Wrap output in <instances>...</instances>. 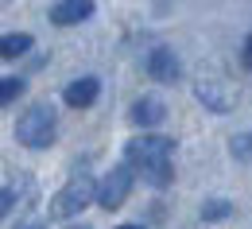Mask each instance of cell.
Returning <instances> with one entry per match:
<instances>
[{
    "mask_svg": "<svg viewBox=\"0 0 252 229\" xmlns=\"http://www.w3.org/2000/svg\"><path fill=\"white\" fill-rule=\"evenodd\" d=\"M125 164L148 187L163 191L175 179V140L171 136H136L125 144Z\"/></svg>",
    "mask_w": 252,
    "mask_h": 229,
    "instance_id": "6da1fadb",
    "label": "cell"
},
{
    "mask_svg": "<svg viewBox=\"0 0 252 229\" xmlns=\"http://www.w3.org/2000/svg\"><path fill=\"white\" fill-rule=\"evenodd\" d=\"M55 136H59L55 109H51L47 101L28 105V109H24V117H20V125H16V140H20L24 148H32V152H43V148H51V144H55Z\"/></svg>",
    "mask_w": 252,
    "mask_h": 229,
    "instance_id": "7a4b0ae2",
    "label": "cell"
},
{
    "mask_svg": "<svg viewBox=\"0 0 252 229\" xmlns=\"http://www.w3.org/2000/svg\"><path fill=\"white\" fill-rule=\"evenodd\" d=\"M97 183L101 179H94V175H74L63 191L51 198V218H74V214H82L97 198Z\"/></svg>",
    "mask_w": 252,
    "mask_h": 229,
    "instance_id": "3957f363",
    "label": "cell"
},
{
    "mask_svg": "<svg viewBox=\"0 0 252 229\" xmlns=\"http://www.w3.org/2000/svg\"><path fill=\"white\" fill-rule=\"evenodd\" d=\"M136 171L128 164H121V167H113L109 175H101V183H97V202H101V210H121L128 202V195H132V179Z\"/></svg>",
    "mask_w": 252,
    "mask_h": 229,
    "instance_id": "277c9868",
    "label": "cell"
},
{
    "mask_svg": "<svg viewBox=\"0 0 252 229\" xmlns=\"http://www.w3.org/2000/svg\"><path fill=\"white\" fill-rule=\"evenodd\" d=\"M97 12L94 0H59V4H51V24H59V28H74V24H86L90 16Z\"/></svg>",
    "mask_w": 252,
    "mask_h": 229,
    "instance_id": "5b68a950",
    "label": "cell"
},
{
    "mask_svg": "<svg viewBox=\"0 0 252 229\" xmlns=\"http://www.w3.org/2000/svg\"><path fill=\"white\" fill-rule=\"evenodd\" d=\"M148 74H152V82L171 86V82L183 74V63H179V55H175L171 47H156V51L148 55Z\"/></svg>",
    "mask_w": 252,
    "mask_h": 229,
    "instance_id": "8992f818",
    "label": "cell"
},
{
    "mask_svg": "<svg viewBox=\"0 0 252 229\" xmlns=\"http://www.w3.org/2000/svg\"><path fill=\"white\" fill-rule=\"evenodd\" d=\"M163 117H167V105H163L156 94L136 98V101H132V109H128V121H132L136 129H156Z\"/></svg>",
    "mask_w": 252,
    "mask_h": 229,
    "instance_id": "52a82bcc",
    "label": "cell"
},
{
    "mask_svg": "<svg viewBox=\"0 0 252 229\" xmlns=\"http://www.w3.org/2000/svg\"><path fill=\"white\" fill-rule=\"evenodd\" d=\"M97 94H101V82H97L94 74H86V78H74V82L63 90V101L70 109H90L97 101Z\"/></svg>",
    "mask_w": 252,
    "mask_h": 229,
    "instance_id": "ba28073f",
    "label": "cell"
},
{
    "mask_svg": "<svg viewBox=\"0 0 252 229\" xmlns=\"http://www.w3.org/2000/svg\"><path fill=\"white\" fill-rule=\"evenodd\" d=\"M32 198H35V179L32 175H16V179H8V187H4L0 214H16V206H24V202H32Z\"/></svg>",
    "mask_w": 252,
    "mask_h": 229,
    "instance_id": "9c48e42d",
    "label": "cell"
},
{
    "mask_svg": "<svg viewBox=\"0 0 252 229\" xmlns=\"http://www.w3.org/2000/svg\"><path fill=\"white\" fill-rule=\"evenodd\" d=\"M32 47H35V39L28 32H8L0 39V55H4V59H20V55H28Z\"/></svg>",
    "mask_w": 252,
    "mask_h": 229,
    "instance_id": "30bf717a",
    "label": "cell"
},
{
    "mask_svg": "<svg viewBox=\"0 0 252 229\" xmlns=\"http://www.w3.org/2000/svg\"><path fill=\"white\" fill-rule=\"evenodd\" d=\"M233 214V202H225V198H210V202H202V222H225Z\"/></svg>",
    "mask_w": 252,
    "mask_h": 229,
    "instance_id": "8fae6325",
    "label": "cell"
},
{
    "mask_svg": "<svg viewBox=\"0 0 252 229\" xmlns=\"http://www.w3.org/2000/svg\"><path fill=\"white\" fill-rule=\"evenodd\" d=\"M20 94H24V82H20V78H4V82H0V101H4V105H12Z\"/></svg>",
    "mask_w": 252,
    "mask_h": 229,
    "instance_id": "7c38bea8",
    "label": "cell"
},
{
    "mask_svg": "<svg viewBox=\"0 0 252 229\" xmlns=\"http://www.w3.org/2000/svg\"><path fill=\"white\" fill-rule=\"evenodd\" d=\"M241 55H245V66H252V35L245 39V47H241Z\"/></svg>",
    "mask_w": 252,
    "mask_h": 229,
    "instance_id": "4fadbf2b",
    "label": "cell"
},
{
    "mask_svg": "<svg viewBox=\"0 0 252 229\" xmlns=\"http://www.w3.org/2000/svg\"><path fill=\"white\" fill-rule=\"evenodd\" d=\"M16 229H43V222H20Z\"/></svg>",
    "mask_w": 252,
    "mask_h": 229,
    "instance_id": "5bb4252c",
    "label": "cell"
},
{
    "mask_svg": "<svg viewBox=\"0 0 252 229\" xmlns=\"http://www.w3.org/2000/svg\"><path fill=\"white\" fill-rule=\"evenodd\" d=\"M66 229H90V226H82V222H78V226H66Z\"/></svg>",
    "mask_w": 252,
    "mask_h": 229,
    "instance_id": "9a60e30c",
    "label": "cell"
},
{
    "mask_svg": "<svg viewBox=\"0 0 252 229\" xmlns=\"http://www.w3.org/2000/svg\"><path fill=\"white\" fill-rule=\"evenodd\" d=\"M117 229H144V226H117Z\"/></svg>",
    "mask_w": 252,
    "mask_h": 229,
    "instance_id": "2e32d148",
    "label": "cell"
}]
</instances>
